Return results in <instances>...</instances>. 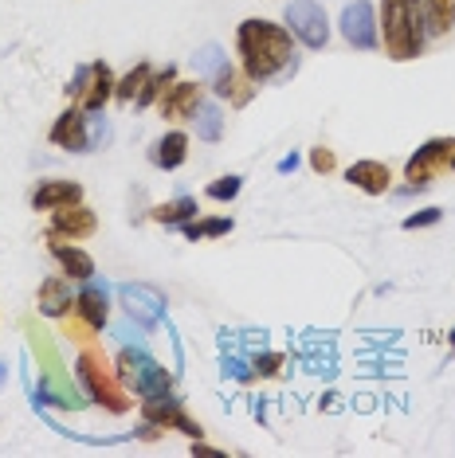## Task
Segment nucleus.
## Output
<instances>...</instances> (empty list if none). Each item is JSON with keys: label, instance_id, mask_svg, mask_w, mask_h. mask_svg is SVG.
<instances>
[{"label": "nucleus", "instance_id": "f257e3e1", "mask_svg": "<svg viewBox=\"0 0 455 458\" xmlns=\"http://www.w3.org/2000/svg\"><path fill=\"white\" fill-rule=\"evenodd\" d=\"M236 51H240L244 75L260 87V82H283L295 75V36L287 24L263 16H247L236 28Z\"/></svg>", "mask_w": 455, "mask_h": 458}, {"label": "nucleus", "instance_id": "f03ea898", "mask_svg": "<svg viewBox=\"0 0 455 458\" xmlns=\"http://www.w3.org/2000/svg\"><path fill=\"white\" fill-rule=\"evenodd\" d=\"M377 28L385 36V51L397 64H408L424 51V0H381Z\"/></svg>", "mask_w": 455, "mask_h": 458}, {"label": "nucleus", "instance_id": "7ed1b4c3", "mask_svg": "<svg viewBox=\"0 0 455 458\" xmlns=\"http://www.w3.org/2000/svg\"><path fill=\"white\" fill-rule=\"evenodd\" d=\"M75 372H79V388L87 392V400H95L99 408H107L110 415H126L130 411V395L122 388V377L118 369L107 360V352L99 345H82L79 360H75Z\"/></svg>", "mask_w": 455, "mask_h": 458}, {"label": "nucleus", "instance_id": "20e7f679", "mask_svg": "<svg viewBox=\"0 0 455 458\" xmlns=\"http://www.w3.org/2000/svg\"><path fill=\"white\" fill-rule=\"evenodd\" d=\"M118 377L126 388H133V395H142V400H153V395H165V392H173V372L165 369L161 360H153L142 345H126L118 352Z\"/></svg>", "mask_w": 455, "mask_h": 458}, {"label": "nucleus", "instance_id": "39448f33", "mask_svg": "<svg viewBox=\"0 0 455 458\" xmlns=\"http://www.w3.org/2000/svg\"><path fill=\"white\" fill-rule=\"evenodd\" d=\"M443 173H455V138H428L405 165L408 189H428Z\"/></svg>", "mask_w": 455, "mask_h": 458}, {"label": "nucleus", "instance_id": "423d86ee", "mask_svg": "<svg viewBox=\"0 0 455 458\" xmlns=\"http://www.w3.org/2000/svg\"><path fill=\"white\" fill-rule=\"evenodd\" d=\"M114 71L110 64H82L75 71V79L67 82V98H75L79 102V110L82 114H102L107 110V102L114 98Z\"/></svg>", "mask_w": 455, "mask_h": 458}, {"label": "nucleus", "instance_id": "0eeeda50", "mask_svg": "<svg viewBox=\"0 0 455 458\" xmlns=\"http://www.w3.org/2000/svg\"><path fill=\"white\" fill-rule=\"evenodd\" d=\"M283 20H287V32H291L303 47L322 51L330 44V20H326L318 0H291V4L283 8Z\"/></svg>", "mask_w": 455, "mask_h": 458}, {"label": "nucleus", "instance_id": "6e6552de", "mask_svg": "<svg viewBox=\"0 0 455 458\" xmlns=\"http://www.w3.org/2000/svg\"><path fill=\"white\" fill-rule=\"evenodd\" d=\"M338 32L349 47L357 51H373L381 44V28H377V8L369 0H349L338 16Z\"/></svg>", "mask_w": 455, "mask_h": 458}, {"label": "nucleus", "instance_id": "1a4fd4ad", "mask_svg": "<svg viewBox=\"0 0 455 458\" xmlns=\"http://www.w3.org/2000/svg\"><path fill=\"white\" fill-rule=\"evenodd\" d=\"M118 301L126 310V318L138 321L142 329H158L165 321V294L153 283H122Z\"/></svg>", "mask_w": 455, "mask_h": 458}, {"label": "nucleus", "instance_id": "9d476101", "mask_svg": "<svg viewBox=\"0 0 455 458\" xmlns=\"http://www.w3.org/2000/svg\"><path fill=\"white\" fill-rule=\"evenodd\" d=\"M142 415H146V423L161 427V431H181L185 439H204V427L185 411V403L173 392L153 395V400H142Z\"/></svg>", "mask_w": 455, "mask_h": 458}, {"label": "nucleus", "instance_id": "9b49d317", "mask_svg": "<svg viewBox=\"0 0 455 458\" xmlns=\"http://www.w3.org/2000/svg\"><path fill=\"white\" fill-rule=\"evenodd\" d=\"M87 122L90 118L79 106H67L56 122H51V133H47L51 145H59V149H67V153H87L90 149V126Z\"/></svg>", "mask_w": 455, "mask_h": 458}, {"label": "nucleus", "instance_id": "f8f14e48", "mask_svg": "<svg viewBox=\"0 0 455 458\" xmlns=\"http://www.w3.org/2000/svg\"><path fill=\"white\" fill-rule=\"evenodd\" d=\"M99 232V216L90 212L87 204H67V208H56L51 212V235H64V239H90Z\"/></svg>", "mask_w": 455, "mask_h": 458}, {"label": "nucleus", "instance_id": "ddd939ff", "mask_svg": "<svg viewBox=\"0 0 455 458\" xmlns=\"http://www.w3.org/2000/svg\"><path fill=\"white\" fill-rule=\"evenodd\" d=\"M47 251H51V259H56L59 267H64V275H71L75 283L95 278V259L82 251V247H75V239H64V235L47 232Z\"/></svg>", "mask_w": 455, "mask_h": 458}, {"label": "nucleus", "instance_id": "4468645a", "mask_svg": "<svg viewBox=\"0 0 455 458\" xmlns=\"http://www.w3.org/2000/svg\"><path fill=\"white\" fill-rule=\"evenodd\" d=\"M212 90H216V98L228 102V106H247V102L255 98V82L244 75V67L236 71L232 64H224L216 67V75H212Z\"/></svg>", "mask_w": 455, "mask_h": 458}, {"label": "nucleus", "instance_id": "2eb2a0df", "mask_svg": "<svg viewBox=\"0 0 455 458\" xmlns=\"http://www.w3.org/2000/svg\"><path fill=\"white\" fill-rule=\"evenodd\" d=\"M201 87L196 82H169L165 87V95L158 98V110L161 118L169 122H185V118H196V106H201Z\"/></svg>", "mask_w": 455, "mask_h": 458}, {"label": "nucleus", "instance_id": "dca6fc26", "mask_svg": "<svg viewBox=\"0 0 455 458\" xmlns=\"http://www.w3.org/2000/svg\"><path fill=\"white\" fill-rule=\"evenodd\" d=\"M346 181L354 184V189H361L365 196H385L389 184H392V173L385 161H354L346 169Z\"/></svg>", "mask_w": 455, "mask_h": 458}, {"label": "nucleus", "instance_id": "f3484780", "mask_svg": "<svg viewBox=\"0 0 455 458\" xmlns=\"http://www.w3.org/2000/svg\"><path fill=\"white\" fill-rule=\"evenodd\" d=\"M36 306L44 318H67V310L75 306V298H71V283L64 275H51L39 283L36 290Z\"/></svg>", "mask_w": 455, "mask_h": 458}, {"label": "nucleus", "instance_id": "a211bd4d", "mask_svg": "<svg viewBox=\"0 0 455 458\" xmlns=\"http://www.w3.org/2000/svg\"><path fill=\"white\" fill-rule=\"evenodd\" d=\"M82 200V184L79 181H44L32 192V212H56V208L79 204Z\"/></svg>", "mask_w": 455, "mask_h": 458}, {"label": "nucleus", "instance_id": "6ab92c4d", "mask_svg": "<svg viewBox=\"0 0 455 458\" xmlns=\"http://www.w3.org/2000/svg\"><path fill=\"white\" fill-rule=\"evenodd\" d=\"M75 306H79V318L87 321V326L102 329L110 321V301H107V283H95V278H87V286L75 294Z\"/></svg>", "mask_w": 455, "mask_h": 458}, {"label": "nucleus", "instance_id": "aec40b11", "mask_svg": "<svg viewBox=\"0 0 455 458\" xmlns=\"http://www.w3.org/2000/svg\"><path fill=\"white\" fill-rule=\"evenodd\" d=\"M185 157H189V133H181V130H169L165 138L153 141V149H150V161L165 173L181 169Z\"/></svg>", "mask_w": 455, "mask_h": 458}, {"label": "nucleus", "instance_id": "412c9836", "mask_svg": "<svg viewBox=\"0 0 455 458\" xmlns=\"http://www.w3.org/2000/svg\"><path fill=\"white\" fill-rule=\"evenodd\" d=\"M424 28L428 36L455 32V0H424Z\"/></svg>", "mask_w": 455, "mask_h": 458}, {"label": "nucleus", "instance_id": "4be33fe9", "mask_svg": "<svg viewBox=\"0 0 455 458\" xmlns=\"http://www.w3.org/2000/svg\"><path fill=\"white\" fill-rule=\"evenodd\" d=\"M196 212H201V208H196L193 196H177V200H169V204H158L150 216L158 224H165V227H181V224L196 220Z\"/></svg>", "mask_w": 455, "mask_h": 458}, {"label": "nucleus", "instance_id": "5701e85b", "mask_svg": "<svg viewBox=\"0 0 455 458\" xmlns=\"http://www.w3.org/2000/svg\"><path fill=\"white\" fill-rule=\"evenodd\" d=\"M150 75H153L150 64H133L126 75L114 82V98H118V102H138V95H142V87L150 82Z\"/></svg>", "mask_w": 455, "mask_h": 458}, {"label": "nucleus", "instance_id": "b1692460", "mask_svg": "<svg viewBox=\"0 0 455 458\" xmlns=\"http://www.w3.org/2000/svg\"><path fill=\"white\" fill-rule=\"evenodd\" d=\"M196 138L201 141H220L224 138V114L216 102H201L196 106Z\"/></svg>", "mask_w": 455, "mask_h": 458}, {"label": "nucleus", "instance_id": "393cba45", "mask_svg": "<svg viewBox=\"0 0 455 458\" xmlns=\"http://www.w3.org/2000/svg\"><path fill=\"white\" fill-rule=\"evenodd\" d=\"M185 239H193V243H201V239H220L232 232V220H224V216H209V220H189L181 224Z\"/></svg>", "mask_w": 455, "mask_h": 458}, {"label": "nucleus", "instance_id": "a878e982", "mask_svg": "<svg viewBox=\"0 0 455 458\" xmlns=\"http://www.w3.org/2000/svg\"><path fill=\"white\" fill-rule=\"evenodd\" d=\"M169 82H177V67L153 71L150 82H146V87H142V95H138V102H133V106H150V102H158V98L165 95V87H169Z\"/></svg>", "mask_w": 455, "mask_h": 458}, {"label": "nucleus", "instance_id": "bb28decb", "mask_svg": "<svg viewBox=\"0 0 455 458\" xmlns=\"http://www.w3.org/2000/svg\"><path fill=\"white\" fill-rule=\"evenodd\" d=\"M287 364V357L283 352H267V349H260V352H252V380H263V377H275L279 369Z\"/></svg>", "mask_w": 455, "mask_h": 458}, {"label": "nucleus", "instance_id": "cd10ccee", "mask_svg": "<svg viewBox=\"0 0 455 458\" xmlns=\"http://www.w3.org/2000/svg\"><path fill=\"white\" fill-rule=\"evenodd\" d=\"M220 64H224L220 44H204V47L193 55V71H196V75H216V67H220Z\"/></svg>", "mask_w": 455, "mask_h": 458}, {"label": "nucleus", "instance_id": "c85d7f7f", "mask_svg": "<svg viewBox=\"0 0 455 458\" xmlns=\"http://www.w3.org/2000/svg\"><path fill=\"white\" fill-rule=\"evenodd\" d=\"M240 189H244V176H236V173H228V176H220V181H212L209 184V200H236L240 196Z\"/></svg>", "mask_w": 455, "mask_h": 458}, {"label": "nucleus", "instance_id": "c756f323", "mask_svg": "<svg viewBox=\"0 0 455 458\" xmlns=\"http://www.w3.org/2000/svg\"><path fill=\"white\" fill-rule=\"evenodd\" d=\"M443 220L440 208H424V212H412L405 216V232H420V227H436Z\"/></svg>", "mask_w": 455, "mask_h": 458}, {"label": "nucleus", "instance_id": "7c9ffc66", "mask_svg": "<svg viewBox=\"0 0 455 458\" xmlns=\"http://www.w3.org/2000/svg\"><path fill=\"white\" fill-rule=\"evenodd\" d=\"M310 169H314V173H334V169H338L334 149H326V145H318V149H310Z\"/></svg>", "mask_w": 455, "mask_h": 458}, {"label": "nucleus", "instance_id": "2f4dec72", "mask_svg": "<svg viewBox=\"0 0 455 458\" xmlns=\"http://www.w3.org/2000/svg\"><path fill=\"white\" fill-rule=\"evenodd\" d=\"M64 321V337H71V341H82V345H87L90 341V333H95V326H87V321H71V318H59Z\"/></svg>", "mask_w": 455, "mask_h": 458}, {"label": "nucleus", "instance_id": "473e14b6", "mask_svg": "<svg viewBox=\"0 0 455 458\" xmlns=\"http://www.w3.org/2000/svg\"><path fill=\"white\" fill-rule=\"evenodd\" d=\"M107 138H110V126L102 118H95V130H90V149H95V145H107Z\"/></svg>", "mask_w": 455, "mask_h": 458}, {"label": "nucleus", "instance_id": "72a5a7b5", "mask_svg": "<svg viewBox=\"0 0 455 458\" xmlns=\"http://www.w3.org/2000/svg\"><path fill=\"white\" fill-rule=\"evenodd\" d=\"M275 169H279V173H295V169H298V153H287V157L279 161Z\"/></svg>", "mask_w": 455, "mask_h": 458}, {"label": "nucleus", "instance_id": "f704fd0d", "mask_svg": "<svg viewBox=\"0 0 455 458\" xmlns=\"http://www.w3.org/2000/svg\"><path fill=\"white\" fill-rule=\"evenodd\" d=\"M4 380H8V369H4V364H0V388H4Z\"/></svg>", "mask_w": 455, "mask_h": 458}, {"label": "nucleus", "instance_id": "c9c22d12", "mask_svg": "<svg viewBox=\"0 0 455 458\" xmlns=\"http://www.w3.org/2000/svg\"><path fill=\"white\" fill-rule=\"evenodd\" d=\"M448 341H451V349H455V329H451V333H448Z\"/></svg>", "mask_w": 455, "mask_h": 458}]
</instances>
